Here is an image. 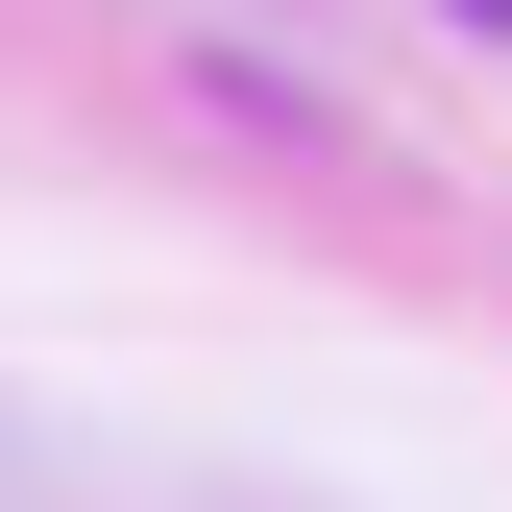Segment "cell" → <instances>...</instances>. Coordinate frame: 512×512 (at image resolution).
Here are the masks:
<instances>
[{
    "instance_id": "6da1fadb",
    "label": "cell",
    "mask_w": 512,
    "mask_h": 512,
    "mask_svg": "<svg viewBox=\"0 0 512 512\" xmlns=\"http://www.w3.org/2000/svg\"><path fill=\"white\" fill-rule=\"evenodd\" d=\"M464 25H512V0H464Z\"/></svg>"
}]
</instances>
